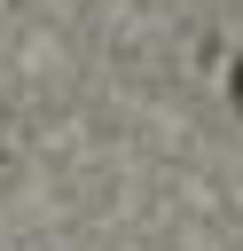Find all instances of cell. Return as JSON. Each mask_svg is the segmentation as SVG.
Returning a JSON list of instances; mask_svg holds the SVG:
<instances>
[{"mask_svg":"<svg viewBox=\"0 0 243 251\" xmlns=\"http://www.w3.org/2000/svg\"><path fill=\"white\" fill-rule=\"evenodd\" d=\"M235 110H243V63H235Z\"/></svg>","mask_w":243,"mask_h":251,"instance_id":"obj_1","label":"cell"}]
</instances>
